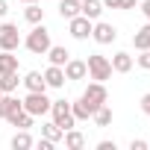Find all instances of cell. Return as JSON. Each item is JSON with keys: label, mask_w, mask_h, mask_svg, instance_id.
I'll list each match as a JSON object with an SVG mask.
<instances>
[{"label": "cell", "mask_w": 150, "mask_h": 150, "mask_svg": "<svg viewBox=\"0 0 150 150\" xmlns=\"http://www.w3.org/2000/svg\"><path fill=\"white\" fill-rule=\"evenodd\" d=\"M21 44H24L30 53H35V56H44V53L50 50V44H53V41H50V30L44 27V21H41V24H33V30L27 33V38H24Z\"/></svg>", "instance_id": "1"}, {"label": "cell", "mask_w": 150, "mask_h": 150, "mask_svg": "<svg viewBox=\"0 0 150 150\" xmlns=\"http://www.w3.org/2000/svg\"><path fill=\"white\" fill-rule=\"evenodd\" d=\"M50 115H53V124H56L62 132L71 129V127H77V118H74L68 100H53V103H50Z\"/></svg>", "instance_id": "2"}, {"label": "cell", "mask_w": 150, "mask_h": 150, "mask_svg": "<svg viewBox=\"0 0 150 150\" xmlns=\"http://www.w3.org/2000/svg\"><path fill=\"white\" fill-rule=\"evenodd\" d=\"M86 68H88V77L97 80V83H106V80L112 77V62H109L106 56H100V53H91V56L86 59Z\"/></svg>", "instance_id": "3"}, {"label": "cell", "mask_w": 150, "mask_h": 150, "mask_svg": "<svg viewBox=\"0 0 150 150\" xmlns=\"http://www.w3.org/2000/svg\"><path fill=\"white\" fill-rule=\"evenodd\" d=\"M24 103V112H30L33 118H38V115H47L50 112V97L44 94V91H27V97L21 100Z\"/></svg>", "instance_id": "4"}, {"label": "cell", "mask_w": 150, "mask_h": 150, "mask_svg": "<svg viewBox=\"0 0 150 150\" xmlns=\"http://www.w3.org/2000/svg\"><path fill=\"white\" fill-rule=\"evenodd\" d=\"M83 100H86V103L97 112V109L109 100V91H106V86H103V83H97V80H94V83H88V88L83 91Z\"/></svg>", "instance_id": "5"}, {"label": "cell", "mask_w": 150, "mask_h": 150, "mask_svg": "<svg viewBox=\"0 0 150 150\" xmlns=\"http://www.w3.org/2000/svg\"><path fill=\"white\" fill-rule=\"evenodd\" d=\"M21 47V33L18 24H0V50H18Z\"/></svg>", "instance_id": "6"}, {"label": "cell", "mask_w": 150, "mask_h": 150, "mask_svg": "<svg viewBox=\"0 0 150 150\" xmlns=\"http://www.w3.org/2000/svg\"><path fill=\"white\" fill-rule=\"evenodd\" d=\"M91 27H94V21H88L86 15H77V18L68 21V33H71V38H77V41L91 38Z\"/></svg>", "instance_id": "7"}, {"label": "cell", "mask_w": 150, "mask_h": 150, "mask_svg": "<svg viewBox=\"0 0 150 150\" xmlns=\"http://www.w3.org/2000/svg\"><path fill=\"white\" fill-rule=\"evenodd\" d=\"M91 38H94L97 44H112V41L118 38V30H115L112 24H106V21H94V27H91Z\"/></svg>", "instance_id": "8"}, {"label": "cell", "mask_w": 150, "mask_h": 150, "mask_svg": "<svg viewBox=\"0 0 150 150\" xmlns=\"http://www.w3.org/2000/svg\"><path fill=\"white\" fill-rule=\"evenodd\" d=\"M62 68H65V80H86L88 77V68L83 59H68Z\"/></svg>", "instance_id": "9"}, {"label": "cell", "mask_w": 150, "mask_h": 150, "mask_svg": "<svg viewBox=\"0 0 150 150\" xmlns=\"http://www.w3.org/2000/svg\"><path fill=\"white\" fill-rule=\"evenodd\" d=\"M44 83H47V88H62L68 80H65V68L62 65H50L47 71H44Z\"/></svg>", "instance_id": "10"}, {"label": "cell", "mask_w": 150, "mask_h": 150, "mask_svg": "<svg viewBox=\"0 0 150 150\" xmlns=\"http://www.w3.org/2000/svg\"><path fill=\"white\" fill-rule=\"evenodd\" d=\"M109 62H112V74H129L132 71V56L127 50H118Z\"/></svg>", "instance_id": "11"}, {"label": "cell", "mask_w": 150, "mask_h": 150, "mask_svg": "<svg viewBox=\"0 0 150 150\" xmlns=\"http://www.w3.org/2000/svg\"><path fill=\"white\" fill-rule=\"evenodd\" d=\"M80 15H86L88 21H100L103 3H100V0H80Z\"/></svg>", "instance_id": "12"}, {"label": "cell", "mask_w": 150, "mask_h": 150, "mask_svg": "<svg viewBox=\"0 0 150 150\" xmlns=\"http://www.w3.org/2000/svg\"><path fill=\"white\" fill-rule=\"evenodd\" d=\"M21 86H24L27 91H47V83H44V74H38V71H30L27 77L21 80Z\"/></svg>", "instance_id": "13"}, {"label": "cell", "mask_w": 150, "mask_h": 150, "mask_svg": "<svg viewBox=\"0 0 150 150\" xmlns=\"http://www.w3.org/2000/svg\"><path fill=\"white\" fill-rule=\"evenodd\" d=\"M18 109H24L21 97H15V94H3V97H0V118H9Z\"/></svg>", "instance_id": "14"}, {"label": "cell", "mask_w": 150, "mask_h": 150, "mask_svg": "<svg viewBox=\"0 0 150 150\" xmlns=\"http://www.w3.org/2000/svg\"><path fill=\"white\" fill-rule=\"evenodd\" d=\"M62 141H65V147H71V150H83L86 147V135L80 132V129H65V135H62Z\"/></svg>", "instance_id": "15"}, {"label": "cell", "mask_w": 150, "mask_h": 150, "mask_svg": "<svg viewBox=\"0 0 150 150\" xmlns=\"http://www.w3.org/2000/svg\"><path fill=\"white\" fill-rule=\"evenodd\" d=\"M18 86H21L18 71H12V74H0V91H3V94H15Z\"/></svg>", "instance_id": "16"}, {"label": "cell", "mask_w": 150, "mask_h": 150, "mask_svg": "<svg viewBox=\"0 0 150 150\" xmlns=\"http://www.w3.org/2000/svg\"><path fill=\"white\" fill-rule=\"evenodd\" d=\"M12 71H18L15 50H0V74H12Z\"/></svg>", "instance_id": "17"}, {"label": "cell", "mask_w": 150, "mask_h": 150, "mask_svg": "<svg viewBox=\"0 0 150 150\" xmlns=\"http://www.w3.org/2000/svg\"><path fill=\"white\" fill-rule=\"evenodd\" d=\"M12 127H18V129H30L33 127V115L30 112H24V109H18V112H12L9 118H6Z\"/></svg>", "instance_id": "18"}, {"label": "cell", "mask_w": 150, "mask_h": 150, "mask_svg": "<svg viewBox=\"0 0 150 150\" xmlns=\"http://www.w3.org/2000/svg\"><path fill=\"white\" fill-rule=\"evenodd\" d=\"M71 112H74V118H77V121H88V118L94 115V109H91V106H88V103H86L83 97L71 103Z\"/></svg>", "instance_id": "19"}, {"label": "cell", "mask_w": 150, "mask_h": 150, "mask_svg": "<svg viewBox=\"0 0 150 150\" xmlns=\"http://www.w3.org/2000/svg\"><path fill=\"white\" fill-rule=\"evenodd\" d=\"M44 56L50 59V65H65V62L71 59V53H68L65 47H59V44H50V50H47Z\"/></svg>", "instance_id": "20"}, {"label": "cell", "mask_w": 150, "mask_h": 150, "mask_svg": "<svg viewBox=\"0 0 150 150\" xmlns=\"http://www.w3.org/2000/svg\"><path fill=\"white\" fill-rule=\"evenodd\" d=\"M35 141H33V135L27 132V129H18L15 135H12V150H30Z\"/></svg>", "instance_id": "21"}, {"label": "cell", "mask_w": 150, "mask_h": 150, "mask_svg": "<svg viewBox=\"0 0 150 150\" xmlns=\"http://www.w3.org/2000/svg\"><path fill=\"white\" fill-rule=\"evenodd\" d=\"M132 47H135V50H147V47H150V21L132 35Z\"/></svg>", "instance_id": "22"}, {"label": "cell", "mask_w": 150, "mask_h": 150, "mask_svg": "<svg viewBox=\"0 0 150 150\" xmlns=\"http://www.w3.org/2000/svg\"><path fill=\"white\" fill-rule=\"evenodd\" d=\"M59 15H62L65 21L77 18V15H80V0H62V3H59Z\"/></svg>", "instance_id": "23"}, {"label": "cell", "mask_w": 150, "mask_h": 150, "mask_svg": "<svg viewBox=\"0 0 150 150\" xmlns=\"http://www.w3.org/2000/svg\"><path fill=\"white\" fill-rule=\"evenodd\" d=\"M24 18H27L30 24H41V21H44V9H41L38 3H27V9H24Z\"/></svg>", "instance_id": "24"}, {"label": "cell", "mask_w": 150, "mask_h": 150, "mask_svg": "<svg viewBox=\"0 0 150 150\" xmlns=\"http://www.w3.org/2000/svg\"><path fill=\"white\" fill-rule=\"evenodd\" d=\"M91 118H94V124H97V127H109V124H112V109H109V103H103Z\"/></svg>", "instance_id": "25"}, {"label": "cell", "mask_w": 150, "mask_h": 150, "mask_svg": "<svg viewBox=\"0 0 150 150\" xmlns=\"http://www.w3.org/2000/svg\"><path fill=\"white\" fill-rule=\"evenodd\" d=\"M41 135H44V138H50V141L56 144V141H62V135H65V132H62L53 121H47V124H41Z\"/></svg>", "instance_id": "26"}, {"label": "cell", "mask_w": 150, "mask_h": 150, "mask_svg": "<svg viewBox=\"0 0 150 150\" xmlns=\"http://www.w3.org/2000/svg\"><path fill=\"white\" fill-rule=\"evenodd\" d=\"M141 56H135V62H138V68H144V71H150V47L147 50H138Z\"/></svg>", "instance_id": "27"}, {"label": "cell", "mask_w": 150, "mask_h": 150, "mask_svg": "<svg viewBox=\"0 0 150 150\" xmlns=\"http://www.w3.org/2000/svg\"><path fill=\"white\" fill-rule=\"evenodd\" d=\"M147 147H150V144H147L144 138H132V141H129V150H147Z\"/></svg>", "instance_id": "28"}, {"label": "cell", "mask_w": 150, "mask_h": 150, "mask_svg": "<svg viewBox=\"0 0 150 150\" xmlns=\"http://www.w3.org/2000/svg\"><path fill=\"white\" fill-rule=\"evenodd\" d=\"M141 112L150 118V94H141Z\"/></svg>", "instance_id": "29"}, {"label": "cell", "mask_w": 150, "mask_h": 150, "mask_svg": "<svg viewBox=\"0 0 150 150\" xmlns=\"http://www.w3.org/2000/svg\"><path fill=\"white\" fill-rule=\"evenodd\" d=\"M103 9H121V0H100Z\"/></svg>", "instance_id": "30"}, {"label": "cell", "mask_w": 150, "mask_h": 150, "mask_svg": "<svg viewBox=\"0 0 150 150\" xmlns=\"http://www.w3.org/2000/svg\"><path fill=\"white\" fill-rule=\"evenodd\" d=\"M118 144L115 141H97V150H115Z\"/></svg>", "instance_id": "31"}, {"label": "cell", "mask_w": 150, "mask_h": 150, "mask_svg": "<svg viewBox=\"0 0 150 150\" xmlns=\"http://www.w3.org/2000/svg\"><path fill=\"white\" fill-rule=\"evenodd\" d=\"M138 6H141V12H144V18L150 21V0H141V3H138Z\"/></svg>", "instance_id": "32"}, {"label": "cell", "mask_w": 150, "mask_h": 150, "mask_svg": "<svg viewBox=\"0 0 150 150\" xmlns=\"http://www.w3.org/2000/svg\"><path fill=\"white\" fill-rule=\"evenodd\" d=\"M138 0H121V9H135Z\"/></svg>", "instance_id": "33"}, {"label": "cell", "mask_w": 150, "mask_h": 150, "mask_svg": "<svg viewBox=\"0 0 150 150\" xmlns=\"http://www.w3.org/2000/svg\"><path fill=\"white\" fill-rule=\"evenodd\" d=\"M6 12H9V3H6V0H0V18H3Z\"/></svg>", "instance_id": "34"}, {"label": "cell", "mask_w": 150, "mask_h": 150, "mask_svg": "<svg viewBox=\"0 0 150 150\" xmlns=\"http://www.w3.org/2000/svg\"><path fill=\"white\" fill-rule=\"evenodd\" d=\"M21 3H38V0H21Z\"/></svg>", "instance_id": "35"}, {"label": "cell", "mask_w": 150, "mask_h": 150, "mask_svg": "<svg viewBox=\"0 0 150 150\" xmlns=\"http://www.w3.org/2000/svg\"><path fill=\"white\" fill-rule=\"evenodd\" d=\"M0 97H3V91H0Z\"/></svg>", "instance_id": "36"}, {"label": "cell", "mask_w": 150, "mask_h": 150, "mask_svg": "<svg viewBox=\"0 0 150 150\" xmlns=\"http://www.w3.org/2000/svg\"><path fill=\"white\" fill-rule=\"evenodd\" d=\"M147 144H150V141H147Z\"/></svg>", "instance_id": "37"}]
</instances>
